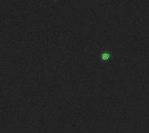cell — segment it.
Masks as SVG:
<instances>
[{
  "label": "cell",
  "mask_w": 149,
  "mask_h": 133,
  "mask_svg": "<svg viewBox=\"0 0 149 133\" xmlns=\"http://www.w3.org/2000/svg\"><path fill=\"white\" fill-rule=\"evenodd\" d=\"M109 57H110V54H109L108 52H105V53H103V54H102V59H103V60H107V59H108V58H109Z\"/></svg>",
  "instance_id": "obj_1"
}]
</instances>
